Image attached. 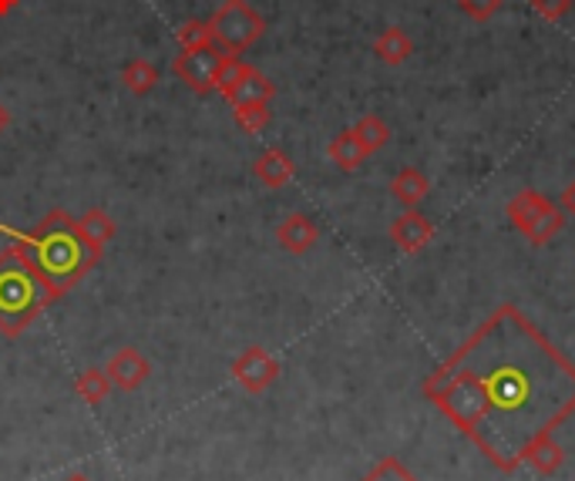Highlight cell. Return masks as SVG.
I'll use <instances>...</instances> for the list:
<instances>
[{"label": "cell", "instance_id": "22", "mask_svg": "<svg viewBox=\"0 0 575 481\" xmlns=\"http://www.w3.org/2000/svg\"><path fill=\"white\" fill-rule=\"evenodd\" d=\"M175 40H179L183 51H192V48H202V44H212V31H209V21H186L179 27V34H175Z\"/></svg>", "mask_w": 575, "mask_h": 481}, {"label": "cell", "instance_id": "24", "mask_svg": "<svg viewBox=\"0 0 575 481\" xmlns=\"http://www.w3.org/2000/svg\"><path fill=\"white\" fill-rule=\"evenodd\" d=\"M458 8L471 17V21H492L502 11V0H458Z\"/></svg>", "mask_w": 575, "mask_h": 481}, {"label": "cell", "instance_id": "2", "mask_svg": "<svg viewBox=\"0 0 575 481\" xmlns=\"http://www.w3.org/2000/svg\"><path fill=\"white\" fill-rule=\"evenodd\" d=\"M0 236L31 262L34 273L51 286L58 300L71 293L102 262V253L84 243L78 219L64 209H51L34 230H14L0 223Z\"/></svg>", "mask_w": 575, "mask_h": 481}, {"label": "cell", "instance_id": "6", "mask_svg": "<svg viewBox=\"0 0 575 481\" xmlns=\"http://www.w3.org/2000/svg\"><path fill=\"white\" fill-rule=\"evenodd\" d=\"M215 92L223 95L233 108H239V105H259V102L270 105L277 98V84L267 74H262L259 68L246 64L239 55H230Z\"/></svg>", "mask_w": 575, "mask_h": 481}, {"label": "cell", "instance_id": "28", "mask_svg": "<svg viewBox=\"0 0 575 481\" xmlns=\"http://www.w3.org/2000/svg\"><path fill=\"white\" fill-rule=\"evenodd\" d=\"M17 4H21V0H0V17H8Z\"/></svg>", "mask_w": 575, "mask_h": 481}, {"label": "cell", "instance_id": "4", "mask_svg": "<svg viewBox=\"0 0 575 481\" xmlns=\"http://www.w3.org/2000/svg\"><path fill=\"white\" fill-rule=\"evenodd\" d=\"M505 215H508V223L525 236V243H532V246H545L565 230V209L559 202H552L549 196H542L539 189L515 192L505 206Z\"/></svg>", "mask_w": 575, "mask_h": 481}, {"label": "cell", "instance_id": "11", "mask_svg": "<svg viewBox=\"0 0 575 481\" xmlns=\"http://www.w3.org/2000/svg\"><path fill=\"white\" fill-rule=\"evenodd\" d=\"M320 230L306 212H290L283 223L277 226V243L290 253V256H306L309 249L317 246Z\"/></svg>", "mask_w": 575, "mask_h": 481}, {"label": "cell", "instance_id": "29", "mask_svg": "<svg viewBox=\"0 0 575 481\" xmlns=\"http://www.w3.org/2000/svg\"><path fill=\"white\" fill-rule=\"evenodd\" d=\"M61 481H95V478L84 474V471H74V474H68V478H61Z\"/></svg>", "mask_w": 575, "mask_h": 481}, {"label": "cell", "instance_id": "1", "mask_svg": "<svg viewBox=\"0 0 575 481\" xmlns=\"http://www.w3.org/2000/svg\"><path fill=\"white\" fill-rule=\"evenodd\" d=\"M424 398L512 474L575 414V364L515 303H502L424 377Z\"/></svg>", "mask_w": 575, "mask_h": 481}, {"label": "cell", "instance_id": "10", "mask_svg": "<svg viewBox=\"0 0 575 481\" xmlns=\"http://www.w3.org/2000/svg\"><path fill=\"white\" fill-rule=\"evenodd\" d=\"M431 239H434V226H431V219L418 209H404L390 223V243L408 256L421 253Z\"/></svg>", "mask_w": 575, "mask_h": 481}, {"label": "cell", "instance_id": "25", "mask_svg": "<svg viewBox=\"0 0 575 481\" xmlns=\"http://www.w3.org/2000/svg\"><path fill=\"white\" fill-rule=\"evenodd\" d=\"M532 11L549 24H559L572 11V0H532Z\"/></svg>", "mask_w": 575, "mask_h": 481}, {"label": "cell", "instance_id": "17", "mask_svg": "<svg viewBox=\"0 0 575 481\" xmlns=\"http://www.w3.org/2000/svg\"><path fill=\"white\" fill-rule=\"evenodd\" d=\"M74 394L84 401V404H105L108 401V394H112V380L105 374V367H84L78 377H74Z\"/></svg>", "mask_w": 575, "mask_h": 481}, {"label": "cell", "instance_id": "20", "mask_svg": "<svg viewBox=\"0 0 575 481\" xmlns=\"http://www.w3.org/2000/svg\"><path fill=\"white\" fill-rule=\"evenodd\" d=\"M353 136L361 139L367 155H374V152H380L390 142V128H387V121L380 115H364L357 125H353Z\"/></svg>", "mask_w": 575, "mask_h": 481}, {"label": "cell", "instance_id": "23", "mask_svg": "<svg viewBox=\"0 0 575 481\" xmlns=\"http://www.w3.org/2000/svg\"><path fill=\"white\" fill-rule=\"evenodd\" d=\"M361 481H418L401 461H397V458H384V461H377Z\"/></svg>", "mask_w": 575, "mask_h": 481}, {"label": "cell", "instance_id": "16", "mask_svg": "<svg viewBox=\"0 0 575 481\" xmlns=\"http://www.w3.org/2000/svg\"><path fill=\"white\" fill-rule=\"evenodd\" d=\"M327 155H330V162H333L340 172H357V168L367 162V149L361 145L357 136H353V128H350V131H340V136L327 145Z\"/></svg>", "mask_w": 575, "mask_h": 481}, {"label": "cell", "instance_id": "18", "mask_svg": "<svg viewBox=\"0 0 575 481\" xmlns=\"http://www.w3.org/2000/svg\"><path fill=\"white\" fill-rule=\"evenodd\" d=\"M525 465L528 468H536L539 474H555L562 465H565V448L555 442V434H549V437H542V442H536L532 448H528V455H525Z\"/></svg>", "mask_w": 575, "mask_h": 481}, {"label": "cell", "instance_id": "19", "mask_svg": "<svg viewBox=\"0 0 575 481\" xmlns=\"http://www.w3.org/2000/svg\"><path fill=\"white\" fill-rule=\"evenodd\" d=\"M121 84L128 87L131 95H149L152 87L159 84V71H155L152 61L136 58V61H128V64H125V71H121Z\"/></svg>", "mask_w": 575, "mask_h": 481}, {"label": "cell", "instance_id": "21", "mask_svg": "<svg viewBox=\"0 0 575 481\" xmlns=\"http://www.w3.org/2000/svg\"><path fill=\"white\" fill-rule=\"evenodd\" d=\"M233 118L243 131H249V136H259L262 128H267L273 121V108L267 102H259V105H239L233 108Z\"/></svg>", "mask_w": 575, "mask_h": 481}, {"label": "cell", "instance_id": "12", "mask_svg": "<svg viewBox=\"0 0 575 481\" xmlns=\"http://www.w3.org/2000/svg\"><path fill=\"white\" fill-rule=\"evenodd\" d=\"M253 175L259 179V186L283 189L296 179V162L283 149H267V152H259V159L253 162Z\"/></svg>", "mask_w": 575, "mask_h": 481}, {"label": "cell", "instance_id": "13", "mask_svg": "<svg viewBox=\"0 0 575 481\" xmlns=\"http://www.w3.org/2000/svg\"><path fill=\"white\" fill-rule=\"evenodd\" d=\"M390 196L401 202L404 209H418L431 196V179H427L421 168L408 165V168H401L390 179Z\"/></svg>", "mask_w": 575, "mask_h": 481}, {"label": "cell", "instance_id": "7", "mask_svg": "<svg viewBox=\"0 0 575 481\" xmlns=\"http://www.w3.org/2000/svg\"><path fill=\"white\" fill-rule=\"evenodd\" d=\"M226 61H230V51H223L212 40V44H202V48L175 55L172 71H175V78H179L189 87V92L209 95V92H215V87H219V78H223Z\"/></svg>", "mask_w": 575, "mask_h": 481}, {"label": "cell", "instance_id": "5", "mask_svg": "<svg viewBox=\"0 0 575 481\" xmlns=\"http://www.w3.org/2000/svg\"><path fill=\"white\" fill-rule=\"evenodd\" d=\"M209 31L223 51L243 55L262 37L267 21H262V14L253 4H246V0H226V4L209 17Z\"/></svg>", "mask_w": 575, "mask_h": 481}, {"label": "cell", "instance_id": "3", "mask_svg": "<svg viewBox=\"0 0 575 481\" xmlns=\"http://www.w3.org/2000/svg\"><path fill=\"white\" fill-rule=\"evenodd\" d=\"M58 296L31 262L14 249H0V337H21Z\"/></svg>", "mask_w": 575, "mask_h": 481}, {"label": "cell", "instance_id": "26", "mask_svg": "<svg viewBox=\"0 0 575 481\" xmlns=\"http://www.w3.org/2000/svg\"><path fill=\"white\" fill-rule=\"evenodd\" d=\"M562 209H565V215H572L575 219V183L565 189V196H562V202H559Z\"/></svg>", "mask_w": 575, "mask_h": 481}, {"label": "cell", "instance_id": "15", "mask_svg": "<svg viewBox=\"0 0 575 481\" xmlns=\"http://www.w3.org/2000/svg\"><path fill=\"white\" fill-rule=\"evenodd\" d=\"M78 230H81V236H84L87 246L102 253V249L115 239L118 223H115V219H112L105 209H87V212H81V219H78Z\"/></svg>", "mask_w": 575, "mask_h": 481}, {"label": "cell", "instance_id": "9", "mask_svg": "<svg viewBox=\"0 0 575 481\" xmlns=\"http://www.w3.org/2000/svg\"><path fill=\"white\" fill-rule=\"evenodd\" d=\"M105 374L112 380V387L118 390H139L149 377H152V361L142 354L139 347H118L115 354L105 364Z\"/></svg>", "mask_w": 575, "mask_h": 481}, {"label": "cell", "instance_id": "8", "mask_svg": "<svg viewBox=\"0 0 575 481\" xmlns=\"http://www.w3.org/2000/svg\"><path fill=\"white\" fill-rule=\"evenodd\" d=\"M280 361L270 354L267 347H259V343H253V347H246L243 354L233 361V367H230V377L246 390V394H267L277 380H280Z\"/></svg>", "mask_w": 575, "mask_h": 481}, {"label": "cell", "instance_id": "14", "mask_svg": "<svg viewBox=\"0 0 575 481\" xmlns=\"http://www.w3.org/2000/svg\"><path fill=\"white\" fill-rule=\"evenodd\" d=\"M374 55H377V61L397 68L414 55V40L404 27H384L374 40Z\"/></svg>", "mask_w": 575, "mask_h": 481}, {"label": "cell", "instance_id": "27", "mask_svg": "<svg viewBox=\"0 0 575 481\" xmlns=\"http://www.w3.org/2000/svg\"><path fill=\"white\" fill-rule=\"evenodd\" d=\"M11 128V108L0 102V136H4V131Z\"/></svg>", "mask_w": 575, "mask_h": 481}]
</instances>
